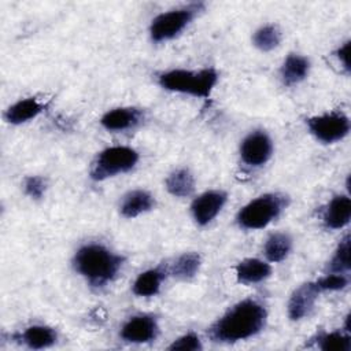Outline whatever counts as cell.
Here are the masks:
<instances>
[{
    "label": "cell",
    "instance_id": "obj_20",
    "mask_svg": "<svg viewBox=\"0 0 351 351\" xmlns=\"http://www.w3.org/2000/svg\"><path fill=\"white\" fill-rule=\"evenodd\" d=\"M165 184L167 192L177 197H188L195 191V177L185 167L171 171L167 176Z\"/></svg>",
    "mask_w": 351,
    "mask_h": 351
},
{
    "label": "cell",
    "instance_id": "obj_24",
    "mask_svg": "<svg viewBox=\"0 0 351 351\" xmlns=\"http://www.w3.org/2000/svg\"><path fill=\"white\" fill-rule=\"evenodd\" d=\"M281 43V32L276 25H265L259 27L252 36V44L263 51L269 52L277 48Z\"/></svg>",
    "mask_w": 351,
    "mask_h": 351
},
{
    "label": "cell",
    "instance_id": "obj_15",
    "mask_svg": "<svg viewBox=\"0 0 351 351\" xmlns=\"http://www.w3.org/2000/svg\"><path fill=\"white\" fill-rule=\"evenodd\" d=\"M236 278L240 284H256L271 274V266L256 258H247L240 261L236 267Z\"/></svg>",
    "mask_w": 351,
    "mask_h": 351
},
{
    "label": "cell",
    "instance_id": "obj_23",
    "mask_svg": "<svg viewBox=\"0 0 351 351\" xmlns=\"http://www.w3.org/2000/svg\"><path fill=\"white\" fill-rule=\"evenodd\" d=\"M311 341L315 343V346L319 350H325V351H350L351 350L350 335H344L339 330L318 333L314 339H311Z\"/></svg>",
    "mask_w": 351,
    "mask_h": 351
},
{
    "label": "cell",
    "instance_id": "obj_27",
    "mask_svg": "<svg viewBox=\"0 0 351 351\" xmlns=\"http://www.w3.org/2000/svg\"><path fill=\"white\" fill-rule=\"evenodd\" d=\"M23 191L32 199H41L47 191V181L40 176H29L23 180Z\"/></svg>",
    "mask_w": 351,
    "mask_h": 351
},
{
    "label": "cell",
    "instance_id": "obj_22",
    "mask_svg": "<svg viewBox=\"0 0 351 351\" xmlns=\"http://www.w3.org/2000/svg\"><path fill=\"white\" fill-rule=\"evenodd\" d=\"M202 265V258L197 252H185L176 258V261L169 266V274L177 280H191L193 278Z\"/></svg>",
    "mask_w": 351,
    "mask_h": 351
},
{
    "label": "cell",
    "instance_id": "obj_17",
    "mask_svg": "<svg viewBox=\"0 0 351 351\" xmlns=\"http://www.w3.org/2000/svg\"><path fill=\"white\" fill-rule=\"evenodd\" d=\"M15 339L33 350H40V348H47L51 347L56 343L58 335L55 329L45 326V325H32L26 328L23 332L15 335Z\"/></svg>",
    "mask_w": 351,
    "mask_h": 351
},
{
    "label": "cell",
    "instance_id": "obj_12",
    "mask_svg": "<svg viewBox=\"0 0 351 351\" xmlns=\"http://www.w3.org/2000/svg\"><path fill=\"white\" fill-rule=\"evenodd\" d=\"M144 118V112L136 107H118L107 111L100 123L104 129L111 132H122L137 126Z\"/></svg>",
    "mask_w": 351,
    "mask_h": 351
},
{
    "label": "cell",
    "instance_id": "obj_26",
    "mask_svg": "<svg viewBox=\"0 0 351 351\" xmlns=\"http://www.w3.org/2000/svg\"><path fill=\"white\" fill-rule=\"evenodd\" d=\"M315 284H317L319 292L340 291L348 285V277L343 273H330V274H326V276L315 280Z\"/></svg>",
    "mask_w": 351,
    "mask_h": 351
},
{
    "label": "cell",
    "instance_id": "obj_1",
    "mask_svg": "<svg viewBox=\"0 0 351 351\" xmlns=\"http://www.w3.org/2000/svg\"><path fill=\"white\" fill-rule=\"evenodd\" d=\"M267 310L258 299H244L232 306L207 330L214 343H236L258 335L266 325Z\"/></svg>",
    "mask_w": 351,
    "mask_h": 351
},
{
    "label": "cell",
    "instance_id": "obj_28",
    "mask_svg": "<svg viewBox=\"0 0 351 351\" xmlns=\"http://www.w3.org/2000/svg\"><path fill=\"white\" fill-rule=\"evenodd\" d=\"M169 350H186V351H199L203 348V344L197 335L186 333L176 339L169 347Z\"/></svg>",
    "mask_w": 351,
    "mask_h": 351
},
{
    "label": "cell",
    "instance_id": "obj_16",
    "mask_svg": "<svg viewBox=\"0 0 351 351\" xmlns=\"http://www.w3.org/2000/svg\"><path fill=\"white\" fill-rule=\"evenodd\" d=\"M167 274H169L167 266L165 267L158 266L155 269H149L140 273L133 282V293L143 298L156 295L160 289L163 280L167 277Z\"/></svg>",
    "mask_w": 351,
    "mask_h": 351
},
{
    "label": "cell",
    "instance_id": "obj_25",
    "mask_svg": "<svg viewBox=\"0 0 351 351\" xmlns=\"http://www.w3.org/2000/svg\"><path fill=\"white\" fill-rule=\"evenodd\" d=\"M350 236L346 234L337 244L333 256L329 261L328 269L330 273H343L346 274L350 270Z\"/></svg>",
    "mask_w": 351,
    "mask_h": 351
},
{
    "label": "cell",
    "instance_id": "obj_8",
    "mask_svg": "<svg viewBox=\"0 0 351 351\" xmlns=\"http://www.w3.org/2000/svg\"><path fill=\"white\" fill-rule=\"evenodd\" d=\"M273 154V141L265 130H254L240 144L241 160L252 167L263 166Z\"/></svg>",
    "mask_w": 351,
    "mask_h": 351
},
{
    "label": "cell",
    "instance_id": "obj_5",
    "mask_svg": "<svg viewBox=\"0 0 351 351\" xmlns=\"http://www.w3.org/2000/svg\"><path fill=\"white\" fill-rule=\"evenodd\" d=\"M138 162V152L130 147H108L97 154L90 166V178L103 181L117 174L130 171Z\"/></svg>",
    "mask_w": 351,
    "mask_h": 351
},
{
    "label": "cell",
    "instance_id": "obj_21",
    "mask_svg": "<svg viewBox=\"0 0 351 351\" xmlns=\"http://www.w3.org/2000/svg\"><path fill=\"white\" fill-rule=\"evenodd\" d=\"M292 250V239L285 232H276L271 233L263 247L265 256L269 262L277 263L284 261Z\"/></svg>",
    "mask_w": 351,
    "mask_h": 351
},
{
    "label": "cell",
    "instance_id": "obj_2",
    "mask_svg": "<svg viewBox=\"0 0 351 351\" xmlns=\"http://www.w3.org/2000/svg\"><path fill=\"white\" fill-rule=\"evenodd\" d=\"M123 263L125 256L99 243L81 245L73 256L74 270L96 289L110 284L118 276Z\"/></svg>",
    "mask_w": 351,
    "mask_h": 351
},
{
    "label": "cell",
    "instance_id": "obj_10",
    "mask_svg": "<svg viewBox=\"0 0 351 351\" xmlns=\"http://www.w3.org/2000/svg\"><path fill=\"white\" fill-rule=\"evenodd\" d=\"M159 333L158 321L154 315L138 314L130 317L121 328V337L129 343H149L156 339Z\"/></svg>",
    "mask_w": 351,
    "mask_h": 351
},
{
    "label": "cell",
    "instance_id": "obj_14",
    "mask_svg": "<svg viewBox=\"0 0 351 351\" xmlns=\"http://www.w3.org/2000/svg\"><path fill=\"white\" fill-rule=\"evenodd\" d=\"M155 206L154 196L144 189L128 192L119 204V211L125 218H136L140 214L151 211Z\"/></svg>",
    "mask_w": 351,
    "mask_h": 351
},
{
    "label": "cell",
    "instance_id": "obj_19",
    "mask_svg": "<svg viewBox=\"0 0 351 351\" xmlns=\"http://www.w3.org/2000/svg\"><path fill=\"white\" fill-rule=\"evenodd\" d=\"M44 108L45 103L37 100L36 97H27L8 107V110L4 114V118L7 122L12 125H19L36 118L38 114L43 112Z\"/></svg>",
    "mask_w": 351,
    "mask_h": 351
},
{
    "label": "cell",
    "instance_id": "obj_11",
    "mask_svg": "<svg viewBox=\"0 0 351 351\" xmlns=\"http://www.w3.org/2000/svg\"><path fill=\"white\" fill-rule=\"evenodd\" d=\"M319 289L315 284V281L302 284L299 288H296L288 302V317L292 321H299L310 314L313 310L315 300L319 295Z\"/></svg>",
    "mask_w": 351,
    "mask_h": 351
},
{
    "label": "cell",
    "instance_id": "obj_6",
    "mask_svg": "<svg viewBox=\"0 0 351 351\" xmlns=\"http://www.w3.org/2000/svg\"><path fill=\"white\" fill-rule=\"evenodd\" d=\"M203 8V3H189L188 5L159 14L149 25L151 40L162 43L177 37Z\"/></svg>",
    "mask_w": 351,
    "mask_h": 351
},
{
    "label": "cell",
    "instance_id": "obj_3",
    "mask_svg": "<svg viewBox=\"0 0 351 351\" xmlns=\"http://www.w3.org/2000/svg\"><path fill=\"white\" fill-rule=\"evenodd\" d=\"M158 82L166 90L206 99L210 97L218 82V73L213 67L202 69L199 71L173 69L159 74Z\"/></svg>",
    "mask_w": 351,
    "mask_h": 351
},
{
    "label": "cell",
    "instance_id": "obj_13",
    "mask_svg": "<svg viewBox=\"0 0 351 351\" xmlns=\"http://www.w3.org/2000/svg\"><path fill=\"white\" fill-rule=\"evenodd\" d=\"M351 218V200L347 195H336L322 211V222L328 229H341Z\"/></svg>",
    "mask_w": 351,
    "mask_h": 351
},
{
    "label": "cell",
    "instance_id": "obj_18",
    "mask_svg": "<svg viewBox=\"0 0 351 351\" xmlns=\"http://www.w3.org/2000/svg\"><path fill=\"white\" fill-rule=\"evenodd\" d=\"M310 70V60L306 56L298 53H289L280 69V75L287 86L302 82Z\"/></svg>",
    "mask_w": 351,
    "mask_h": 351
},
{
    "label": "cell",
    "instance_id": "obj_7",
    "mask_svg": "<svg viewBox=\"0 0 351 351\" xmlns=\"http://www.w3.org/2000/svg\"><path fill=\"white\" fill-rule=\"evenodd\" d=\"M310 133L324 144L343 140L350 132V119L341 111H330L306 119Z\"/></svg>",
    "mask_w": 351,
    "mask_h": 351
},
{
    "label": "cell",
    "instance_id": "obj_29",
    "mask_svg": "<svg viewBox=\"0 0 351 351\" xmlns=\"http://www.w3.org/2000/svg\"><path fill=\"white\" fill-rule=\"evenodd\" d=\"M336 56L343 63V67L348 71L350 70V41H346L343 45L337 48Z\"/></svg>",
    "mask_w": 351,
    "mask_h": 351
},
{
    "label": "cell",
    "instance_id": "obj_9",
    "mask_svg": "<svg viewBox=\"0 0 351 351\" xmlns=\"http://www.w3.org/2000/svg\"><path fill=\"white\" fill-rule=\"evenodd\" d=\"M228 195L223 191H207L199 195L191 204V213L195 222L200 226L208 225L223 208Z\"/></svg>",
    "mask_w": 351,
    "mask_h": 351
},
{
    "label": "cell",
    "instance_id": "obj_4",
    "mask_svg": "<svg viewBox=\"0 0 351 351\" xmlns=\"http://www.w3.org/2000/svg\"><path fill=\"white\" fill-rule=\"evenodd\" d=\"M288 203V196L280 192L261 195L237 213L236 221L240 228L247 230L263 229L287 208Z\"/></svg>",
    "mask_w": 351,
    "mask_h": 351
}]
</instances>
